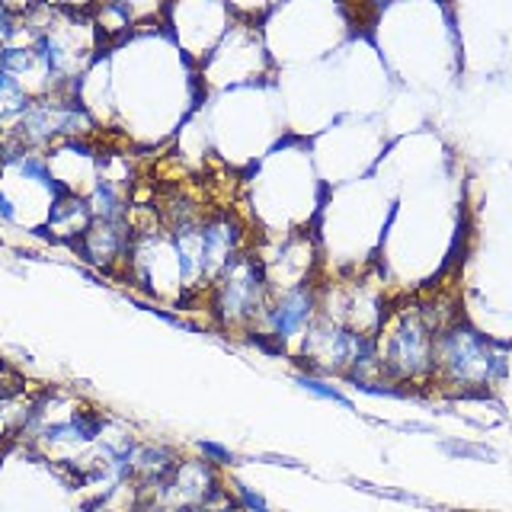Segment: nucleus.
<instances>
[{
	"label": "nucleus",
	"instance_id": "obj_1",
	"mask_svg": "<svg viewBox=\"0 0 512 512\" xmlns=\"http://www.w3.org/2000/svg\"><path fill=\"white\" fill-rule=\"evenodd\" d=\"M448 327L432 311V301H413L384 314L375 333L381 378L397 384H429L436 365V336Z\"/></svg>",
	"mask_w": 512,
	"mask_h": 512
},
{
	"label": "nucleus",
	"instance_id": "obj_2",
	"mask_svg": "<svg viewBox=\"0 0 512 512\" xmlns=\"http://www.w3.org/2000/svg\"><path fill=\"white\" fill-rule=\"evenodd\" d=\"M509 372V356L496 346L487 333L464 324L455 317L436 336V365H432V384L445 391L471 394L490 391Z\"/></svg>",
	"mask_w": 512,
	"mask_h": 512
},
{
	"label": "nucleus",
	"instance_id": "obj_3",
	"mask_svg": "<svg viewBox=\"0 0 512 512\" xmlns=\"http://www.w3.org/2000/svg\"><path fill=\"white\" fill-rule=\"evenodd\" d=\"M269 298H272V285L266 276L263 256L260 250L250 247L231 256V263L208 285V308H212L215 320L221 327H234L244 333L263 320Z\"/></svg>",
	"mask_w": 512,
	"mask_h": 512
},
{
	"label": "nucleus",
	"instance_id": "obj_4",
	"mask_svg": "<svg viewBox=\"0 0 512 512\" xmlns=\"http://www.w3.org/2000/svg\"><path fill=\"white\" fill-rule=\"evenodd\" d=\"M320 314V285L317 282H304L295 288H282V292H272L266 311H263V324L266 333L276 336L279 343H292L298 336H304Z\"/></svg>",
	"mask_w": 512,
	"mask_h": 512
},
{
	"label": "nucleus",
	"instance_id": "obj_5",
	"mask_svg": "<svg viewBox=\"0 0 512 512\" xmlns=\"http://www.w3.org/2000/svg\"><path fill=\"white\" fill-rule=\"evenodd\" d=\"M90 224H93V208L87 196L64 192V196L52 199V208H48V231H52L55 240L77 244V240L87 234Z\"/></svg>",
	"mask_w": 512,
	"mask_h": 512
},
{
	"label": "nucleus",
	"instance_id": "obj_6",
	"mask_svg": "<svg viewBox=\"0 0 512 512\" xmlns=\"http://www.w3.org/2000/svg\"><path fill=\"white\" fill-rule=\"evenodd\" d=\"M106 420L100 410H71L68 420L61 423H48L42 426V442H52V445H93L96 439L103 436Z\"/></svg>",
	"mask_w": 512,
	"mask_h": 512
},
{
	"label": "nucleus",
	"instance_id": "obj_7",
	"mask_svg": "<svg viewBox=\"0 0 512 512\" xmlns=\"http://www.w3.org/2000/svg\"><path fill=\"white\" fill-rule=\"evenodd\" d=\"M0 68H4L7 74H13V77H20L23 84L29 77H36V74L42 77L39 58H36V52H32L29 42H13V45L0 48Z\"/></svg>",
	"mask_w": 512,
	"mask_h": 512
},
{
	"label": "nucleus",
	"instance_id": "obj_8",
	"mask_svg": "<svg viewBox=\"0 0 512 512\" xmlns=\"http://www.w3.org/2000/svg\"><path fill=\"white\" fill-rule=\"evenodd\" d=\"M295 384L301 391H308L311 397L317 400H327V404H336L343 410H356V404H352V397L340 391V384H333L327 375H317V372H298L295 375Z\"/></svg>",
	"mask_w": 512,
	"mask_h": 512
},
{
	"label": "nucleus",
	"instance_id": "obj_9",
	"mask_svg": "<svg viewBox=\"0 0 512 512\" xmlns=\"http://www.w3.org/2000/svg\"><path fill=\"white\" fill-rule=\"evenodd\" d=\"M439 448L445 455H452V458H474V461H493L496 452L487 445H471V442H461V439H445L439 442Z\"/></svg>",
	"mask_w": 512,
	"mask_h": 512
},
{
	"label": "nucleus",
	"instance_id": "obj_10",
	"mask_svg": "<svg viewBox=\"0 0 512 512\" xmlns=\"http://www.w3.org/2000/svg\"><path fill=\"white\" fill-rule=\"evenodd\" d=\"M231 493H234V503L244 509V512H272L269 503H266V496L263 493H256L253 487H247L244 480H234L231 484Z\"/></svg>",
	"mask_w": 512,
	"mask_h": 512
},
{
	"label": "nucleus",
	"instance_id": "obj_11",
	"mask_svg": "<svg viewBox=\"0 0 512 512\" xmlns=\"http://www.w3.org/2000/svg\"><path fill=\"white\" fill-rule=\"evenodd\" d=\"M199 452H202V458H205L208 464H215V468H228V464H234V461H237V455L231 452L228 445L212 442V439L199 442Z\"/></svg>",
	"mask_w": 512,
	"mask_h": 512
},
{
	"label": "nucleus",
	"instance_id": "obj_12",
	"mask_svg": "<svg viewBox=\"0 0 512 512\" xmlns=\"http://www.w3.org/2000/svg\"><path fill=\"white\" fill-rule=\"evenodd\" d=\"M228 4H231L234 13L244 16V20H260V16H263L266 10L276 7L279 0H228Z\"/></svg>",
	"mask_w": 512,
	"mask_h": 512
},
{
	"label": "nucleus",
	"instance_id": "obj_13",
	"mask_svg": "<svg viewBox=\"0 0 512 512\" xmlns=\"http://www.w3.org/2000/svg\"><path fill=\"white\" fill-rule=\"evenodd\" d=\"M0 221H4V224H20V208H16V202L7 196L4 189H0Z\"/></svg>",
	"mask_w": 512,
	"mask_h": 512
},
{
	"label": "nucleus",
	"instance_id": "obj_14",
	"mask_svg": "<svg viewBox=\"0 0 512 512\" xmlns=\"http://www.w3.org/2000/svg\"><path fill=\"white\" fill-rule=\"evenodd\" d=\"M394 0H356V7L365 10V13H381L384 7H391Z\"/></svg>",
	"mask_w": 512,
	"mask_h": 512
}]
</instances>
